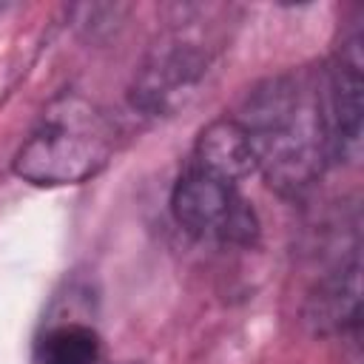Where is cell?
<instances>
[{
  "instance_id": "6da1fadb",
  "label": "cell",
  "mask_w": 364,
  "mask_h": 364,
  "mask_svg": "<svg viewBox=\"0 0 364 364\" xmlns=\"http://www.w3.org/2000/svg\"><path fill=\"white\" fill-rule=\"evenodd\" d=\"M253 168L279 193H301L333 162L321 68H293L256 85L233 117Z\"/></svg>"
},
{
  "instance_id": "7a4b0ae2",
  "label": "cell",
  "mask_w": 364,
  "mask_h": 364,
  "mask_svg": "<svg viewBox=\"0 0 364 364\" xmlns=\"http://www.w3.org/2000/svg\"><path fill=\"white\" fill-rule=\"evenodd\" d=\"M114 154L111 119L82 94L54 97L11 159V171L37 188H65L97 176Z\"/></svg>"
},
{
  "instance_id": "3957f363",
  "label": "cell",
  "mask_w": 364,
  "mask_h": 364,
  "mask_svg": "<svg viewBox=\"0 0 364 364\" xmlns=\"http://www.w3.org/2000/svg\"><path fill=\"white\" fill-rule=\"evenodd\" d=\"M171 210L176 225L202 242L247 247L259 239L256 210L239 182L188 162L173 182Z\"/></svg>"
},
{
  "instance_id": "277c9868",
  "label": "cell",
  "mask_w": 364,
  "mask_h": 364,
  "mask_svg": "<svg viewBox=\"0 0 364 364\" xmlns=\"http://www.w3.org/2000/svg\"><path fill=\"white\" fill-rule=\"evenodd\" d=\"M213 65V46L191 28H176L162 37L131 85V105L142 117H173L199 94Z\"/></svg>"
},
{
  "instance_id": "5b68a950",
  "label": "cell",
  "mask_w": 364,
  "mask_h": 364,
  "mask_svg": "<svg viewBox=\"0 0 364 364\" xmlns=\"http://www.w3.org/2000/svg\"><path fill=\"white\" fill-rule=\"evenodd\" d=\"M364 57H361V28L353 26L333 60L321 68L324 102L333 139V162H355L361 154V114H364Z\"/></svg>"
},
{
  "instance_id": "8992f818",
  "label": "cell",
  "mask_w": 364,
  "mask_h": 364,
  "mask_svg": "<svg viewBox=\"0 0 364 364\" xmlns=\"http://www.w3.org/2000/svg\"><path fill=\"white\" fill-rule=\"evenodd\" d=\"M361 318V264L358 247L338 259L310 290L304 301V321L318 336L358 330Z\"/></svg>"
},
{
  "instance_id": "52a82bcc",
  "label": "cell",
  "mask_w": 364,
  "mask_h": 364,
  "mask_svg": "<svg viewBox=\"0 0 364 364\" xmlns=\"http://www.w3.org/2000/svg\"><path fill=\"white\" fill-rule=\"evenodd\" d=\"M188 165H196L216 176L233 179L239 185H242V179L256 173L245 131L233 117H222V119L210 122L208 128H202V134L196 136V142L191 148Z\"/></svg>"
},
{
  "instance_id": "ba28073f",
  "label": "cell",
  "mask_w": 364,
  "mask_h": 364,
  "mask_svg": "<svg viewBox=\"0 0 364 364\" xmlns=\"http://www.w3.org/2000/svg\"><path fill=\"white\" fill-rule=\"evenodd\" d=\"M102 344L91 324L60 321L40 338V364H100Z\"/></svg>"
}]
</instances>
